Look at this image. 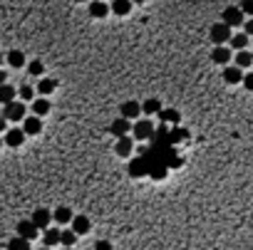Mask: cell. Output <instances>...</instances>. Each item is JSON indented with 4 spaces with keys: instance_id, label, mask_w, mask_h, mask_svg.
Masks as SVG:
<instances>
[{
    "instance_id": "cell-13",
    "label": "cell",
    "mask_w": 253,
    "mask_h": 250,
    "mask_svg": "<svg viewBox=\"0 0 253 250\" xmlns=\"http://www.w3.org/2000/svg\"><path fill=\"white\" fill-rule=\"evenodd\" d=\"M139 112H144L139 102H124L122 104V116L124 119H134V116H139Z\"/></svg>"
},
{
    "instance_id": "cell-32",
    "label": "cell",
    "mask_w": 253,
    "mask_h": 250,
    "mask_svg": "<svg viewBox=\"0 0 253 250\" xmlns=\"http://www.w3.org/2000/svg\"><path fill=\"white\" fill-rule=\"evenodd\" d=\"M243 85H246V90H248V92H253V72H246Z\"/></svg>"
},
{
    "instance_id": "cell-8",
    "label": "cell",
    "mask_w": 253,
    "mask_h": 250,
    "mask_svg": "<svg viewBox=\"0 0 253 250\" xmlns=\"http://www.w3.org/2000/svg\"><path fill=\"white\" fill-rule=\"evenodd\" d=\"M38 226H35L32 221H23L20 226H18V235L20 238H25V240H35V238H38Z\"/></svg>"
},
{
    "instance_id": "cell-1",
    "label": "cell",
    "mask_w": 253,
    "mask_h": 250,
    "mask_svg": "<svg viewBox=\"0 0 253 250\" xmlns=\"http://www.w3.org/2000/svg\"><path fill=\"white\" fill-rule=\"evenodd\" d=\"M211 40H213V45L216 47H221L224 43H231V40H233V35H231V27L229 25H213L211 27Z\"/></svg>"
},
{
    "instance_id": "cell-12",
    "label": "cell",
    "mask_w": 253,
    "mask_h": 250,
    "mask_svg": "<svg viewBox=\"0 0 253 250\" xmlns=\"http://www.w3.org/2000/svg\"><path fill=\"white\" fill-rule=\"evenodd\" d=\"M52 216H55V223H60V226H65V223H72V221H75V216H72V211H69L67 205H60Z\"/></svg>"
},
{
    "instance_id": "cell-2",
    "label": "cell",
    "mask_w": 253,
    "mask_h": 250,
    "mask_svg": "<svg viewBox=\"0 0 253 250\" xmlns=\"http://www.w3.org/2000/svg\"><path fill=\"white\" fill-rule=\"evenodd\" d=\"M224 25H229V27L246 25V23H243V10H241V8H236V5L226 8V10H224Z\"/></svg>"
},
{
    "instance_id": "cell-23",
    "label": "cell",
    "mask_w": 253,
    "mask_h": 250,
    "mask_svg": "<svg viewBox=\"0 0 253 250\" xmlns=\"http://www.w3.org/2000/svg\"><path fill=\"white\" fill-rule=\"evenodd\" d=\"M129 10H132L129 0H117V3H112V13H117V15H127Z\"/></svg>"
},
{
    "instance_id": "cell-19",
    "label": "cell",
    "mask_w": 253,
    "mask_h": 250,
    "mask_svg": "<svg viewBox=\"0 0 253 250\" xmlns=\"http://www.w3.org/2000/svg\"><path fill=\"white\" fill-rule=\"evenodd\" d=\"M8 65H10V67H25V55H23L20 50L8 52Z\"/></svg>"
},
{
    "instance_id": "cell-3",
    "label": "cell",
    "mask_w": 253,
    "mask_h": 250,
    "mask_svg": "<svg viewBox=\"0 0 253 250\" xmlns=\"http://www.w3.org/2000/svg\"><path fill=\"white\" fill-rule=\"evenodd\" d=\"M35 226H38V228H45V230H50V223L55 221V216L47 211V208H38V211H35L32 213V218H30Z\"/></svg>"
},
{
    "instance_id": "cell-25",
    "label": "cell",
    "mask_w": 253,
    "mask_h": 250,
    "mask_svg": "<svg viewBox=\"0 0 253 250\" xmlns=\"http://www.w3.org/2000/svg\"><path fill=\"white\" fill-rule=\"evenodd\" d=\"M251 65H253V55L251 52L243 50V52L236 55V67H251Z\"/></svg>"
},
{
    "instance_id": "cell-35",
    "label": "cell",
    "mask_w": 253,
    "mask_h": 250,
    "mask_svg": "<svg viewBox=\"0 0 253 250\" xmlns=\"http://www.w3.org/2000/svg\"><path fill=\"white\" fill-rule=\"evenodd\" d=\"M62 250H72V248H62Z\"/></svg>"
},
{
    "instance_id": "cell-27",
    "label": "cell",
    "mask_w": 253,
    "mask_h": 250,
    "mask_svg": "<svg viewBox=\"0 0 253 250\" xmlns=\"http://www.w3.org/2000/svg\"><path fill=\"white\" fill-rule=\"evenodd\" d=\"M75 240H77V233L72 230V228H69V230H62V245H65V248L75 245Z\"/></svg>"
},
{
    "instance_id": "cell-16",
    "label": "cell",
    "mask_w": 253,
    "mask_h": 250,
    "mask_svg": "<svg viewBox=\"0 0 253 250\" xmlns=\"http://www.w3.org/2000/svg\"><path fill=\"white\" fill-rule=\"evenodd\" d=\"M132 146H134V141H132L129 136H122V139H117L115 151H117L119 156H129V154H132Z\"/></svg>"
},
{
    "instance_id": "cell-21",
    "label": "cell",
    "mask_w": 253,
    "mask_h": 250,
    "mask_svg": "<svg viewBox=\"0 0 253 250\" xmlns=\"http://www.w3.org/2000/svg\"><path fill=\"white\" fill-rule=\"evenodd\" d=\"M55 87H57V82H55V79H40V85H38V92L45 97V94L55 92Z\"/></svg>"
},
{
    "instance_id": "cell-5",
    "label": "cell",
    "mask_w": 253,
    "mask_h": 250,
    "mask_svg": "<svg viewBox=\"0 0 253 250\" xmlns=\"http://www.w3.org/2000/svg\"><path fill=\"white\" fill-rule=\"evenodd\" d=\"M5 119H8V121H25V119H27V116H25V104H23V102L8 104V107H5Z\"/></svg>"
},
{
    "instance_id": "cell-20",
    "label": "cell",
    "mask_w": 253,
    "mask_h": 250,
    "mask_svg": "<svg viewBox=\"0 0 253 250\" xmlns=\"http://www.w3.org/2000/svg\"><path fill=\"white\" fill-rule=\"evenodd\" d=\"M8 250H30V240H25V238L15 235V238L8 243Z\"/></svg>"
},
{
    "instance_id": "cell-28",
    "label": "cell",
    "mask_w": 253,
    "mask_h": 250,
    "mask_svg": "<svg viewBox=\"0 0 253 250\" xmlns=\"http://www.w3.org/2000/svg\"><path fill=\"white\" fill-rule=\"evenodd\" d=\"M13 102H15V90L8 87V85H3V104L8 107V104H13Z\"/></svg>"
},
{
    "instance_id": "cell-15",
    "label": "cell",
    "mask_w": 253,
    "mask_h": 250,
    "mask_svg": "<svg viewBox=\"0 0 253 250\" xmlns=\"http://www.w3.org/2000/svg\"><path fill=\"white\" fill-rule=\"evenodd\" d=\"M30 109H32V116H45V114L50 112V102H47L45 97H40V99H35V102H32V107H30Z\"/></svg>"
},
{
    "instance_id": "cell-4",
    "label": "cell",
    "mask_w": 253,
    "mask_h": 250,
    "mask_svg": "<svg viewBox=\"0 0 253 250\" xmlns=\"http://www.w3.org/2000/svg\"><path fill=\"white\" fill-rule=\"evenodd\" d=\"M154 136V124L149 119H141L134 124V139H152Z\"/></svg>"
},
{
    "instance_id": "cell-10",
    "label": "cell",
    "mask_w": 253,
    "mask_h": 250,
    "mask_svg": "<svg viewBox=\"0 0 253 250\" xmlns=\"http://www.w3.org/2000/svg\"><path fill=\"white\" fill-rule=\"evenodd\" d=\"M25 132L23 129H10L8 134H5V144L8 146H23V141H25Z\"/></svg>"
},
{
    "instance_id": "cell-31",
    "label": "cell",
    "mask_w": 253,
    "mask_h": 250,
    "mask_svg": "<svg viewBox=\"0 0 253 250\" xmlns=\"http://www.w3.org/2000/svg\"><path fill=\"white\" fill-rule=\"evenodd\" d=\"M94 250H112V243H110V240H97V243H94Z\"/></svg>"
},
{
    "instance_id": "cell-11",
    "label": "cell",
    "mask_w": 253,
    "mask_h": 250,
    "mask_svg": "<svg viewBox=\"0 0 253 250\" xmlns=\"http://www.w3.org/2000/svg\"><path fill=\"white\" fill-rule=\"evenodd\" d=\"M90 218L87 216H75V221H72V230H75L77 235H85V233H90Z\"/></svg>"
},
{
    "instance_id": "cell-24",
    "label": "cell",
    "mask_w": 253,
    "mask_h": 250,
    "mask_svg": "<svg viewBox=\"0 0 253 250\" xmlns=\"http://www.w3.org/2000/svg\"><path fill=\"white\" fill-rule=\"evenodd\" d=\"M248 45V35L246 32H238V35H233V40H231V47H238V52H243V47Z\"/></svg>"
},
{
    "instance_id": "cell-22",
    "label": "cell",
    "mask_w": 253,
    "mask_h": 250,
    "mask_svg": "<svg viewBox=\"0 0 253 250\" xmlns=\"http://www.w3.org/2000/svg\"><path fill=\"white\" fill-rule=\"evenodd\" d=\"M159 119H161V121H166V124H179V119H182V116H179V112H176V109H164V112L159 114Z\"/></svg>"
},
{
    "instance_id": "cell-30",
    "label": "cell",
    "mask_w": 253,
    "mask_h": 250,
    "mask_svg": "<svg viewBox=\"0 0 253 250\" xmlns=\"http://www.w3.org/2000/svg\"><path fill=\"white\" fill-rule=\"evenodd\" d=\"M20 99L35 102V90H32V87H20Z\"/></svg>"
},
{
    "instance_id": "cell-14",
    "label": "cell",
    "mask_w": 253,
    "mask_h": 250,
    "mask_svg": "<svg viewBox=\"0 0 253 250\" xmlns=\"http://www.w3.org/2000/svg\"><path fill=\"white\" fill-rule=\"evenodd\" d=\"M43 243H45V248H52V245L62 243V230H57V228H50V230H45V235H43Z\"/></svg>"
},
{
    "instance_id": "cell-36",
    "label": "cell",
    "mask_w": 253,
    "mask_h": 250,
    "mask_svg": "<svg viewBox=\"0 0 253 250\" xmlns=\"http://www.w3.org/2000/svg\"><path fill=\"white\" fill-rule=\"evenodd\" d=\"M40 250H50V248H40Z\"/></svg>"
},
{
    "instance_id": "cell-6",
    "label": "cell",
    "mask_w": 253,
    "mask_h": 250,
    "mask_svg": "<svg viewBox=\"0 0 253 250\" xmlns=\"http://www.w3.org/2000/svg\"><path fill=\"white\" fill-rule=\"evenodd\" d=\"M110 132L117 136V139H122V136H127V132H134V127H132V121L129 119H115L112 121V127H110Z\"/></svg>"
},
{
    "instance_id": "cell-33",
    "label": "cell",
    "mask_w": 253,
    "mask_h": 250,
    "mask_svg": "<svg viewBox=\"0 0 253 250\" xmlns=\"http://www.w3.org/2000/svg\"><path fill=\"white\" fill-rule=\"evenodd\" d=\"M241 10H243L246 15H253V0H251V3H243V5H241Z\"/></svg>"
},
{
    "instance_id": "cell-18",
    "label": "cell",
    "mask_w": 253,
    "mask_h": 250,
    "mask_svg": "<svg viewBox=\"0 0 253 250\" xmlns=\"http://www.w3.org/2000/svg\"><path fill=\"white\" fill-rule=\"evenodd\" d=\"M110 10H112V5H107V3H92L90 5V15L92 18H104Z\"/></svg>"
},
{
    "instance_id": "cell-26",
    "label": "cell",
    "mask_w": 253,
    "mask_h": 250,
    "mask_svg": "<svg viewBox=\"0 0 253 250\" xmlns=\"http://www.w3.org/2000/svg\"><path fill=\"white\" fill-rule=\"evenodd\" d=\"M159 107H161V104H159V99H147V102L141 104V109L147 112V114H157V112H159ZM159 114H161V112H159Z\"/></svg>"
},
{
    "instance_id": "cell-17",
    "label": "cell",
    "mask_w": 253,
    "mask_h": 250,
    "mask_svg": "<svg viewBox=\"0 0 253 250\" xmlns=\"http://www.w3.org/2000/svg\"><path fill=\"white\" fill-rule=\"evenodd\" d=\"M211 60H213L216 65H229V60H231V52H229L226 47H216V50L211 52Z\"/></svg>"
},
{
    "instance_id": "cell-7",
    "label": "cell",
    "mask_w": 253,
    "mask_h": 250,
    "mask_svg": "<svg viewBox=\"0 0 253 250\" xmlns=\"http://www.w3.org/2000/svg\"><path fill=\"white\" fill-rule=\"evenodd\" d=\"M23 132H25L27 136L40 134V132H43V119H40V116H27V119L23 121Z\"/></svg>"
},
{
    "instance_id": "cell-9",
    "label": "cell",
    "mask_w": 253,
    "mask_h": 250,
    "mask_svg": "<svg viewBox=\"0 0 253 250\" xmlns=\"http://www.w3.org/2000/svg\"><path fill=\"white\" fill-rule=\"evenodd\" d=\"M246 74L241 72V67H226L224 69V82L226 85H238V82H243Z\"/></svg>"
},
{
    "instance_id": "cell-29",
    "label": "cell",
    "mask_w": 253,
    "mask_h": 250,
    "mask_svg": "<svg viewBox=\"0 0 253 250\" xmlns=\"http://www.w3.org/2000/svg\"><path fill=\"white\" fill-rule=\"evenodd\" d=\"M43 69H45V67H43V62H40V60H35V62H30V65H27V72H30V74H35V77L43 74Z\"/></svg>"
},
{
    "instance_id": "cell-34",
    "label": "cell",
    "mask_w": 253,
    "mask_h": 250,
    "mask_svg": "<svg viewBox=\"0 0 253 250\" xmlns=\"http://www.w3.org/2000/svg\"><path fill=\"white\" fill-rule=\"evenodd\" d=\"M243 27H246V35H253V18H251V20H248Z\"/></svg>"
}]
</instances>
